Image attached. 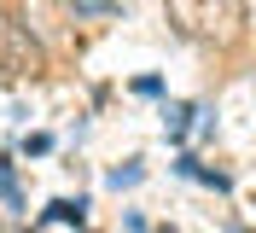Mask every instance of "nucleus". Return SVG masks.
<instances>
[{
	"label": "nucleus",
	"mask_w": 256,
	"mask_h": 233,
	"mask_svg": "<svg viewBox=\"0 0 256 233\" xmlns=\"http://www.w3.org/2000/svg\"><path fill=\"white\" fill-rule=\"evenodd\" d=\"M244 0H169V24L192 41H216V47H233L244 35Z\"/></svg>",
	"instance_id": "nucleus-1"
},
{
	"label": "nucleus",
	"mask_w": 256,
	"mask_h": 233,
	"mask_svg": "<svg viewBox=\"0 0 256 233\" xmlns=\"http://www.w3.org/2000/svg\"><path fill=\"white\" fill-rule=\"evenodd\" d=\"M41 64H47V59H41L35 35L0 12V76H41Z\"/></svg>",
	"instance_id": "nucleus-2"
},
{
	"label": "nucleus",
	"mask_w": 256,
	"mask_h": 233,
	"mask_svg": "<svg viewBox=\"0 0 256 233\" xmlns=\"http://www.w3.org/2000/svg\"><path fill=\"white\" fill-rule=\"evenodd\" d=\"M163 123H169V134H186V123H192V105H169V111H163Z\"/></svg>",
	"instance_id": "nucleus-3"
},
{
	"label": "nucleus",
	"mask_w": 256,
	"mask_h": 233,
	"mask_svg": "<svg viewBox=\"0 0 256 233\" xmlns=\"http://www.w3.org/2000/svg\"><path fill=\"white\" fill-rule=\"evenodd\" d=\"M76 12H88V18H99V12H105V0H76Z\"/></svg>",
	"instance_id": "nucleus-4"
}]
</instances>
